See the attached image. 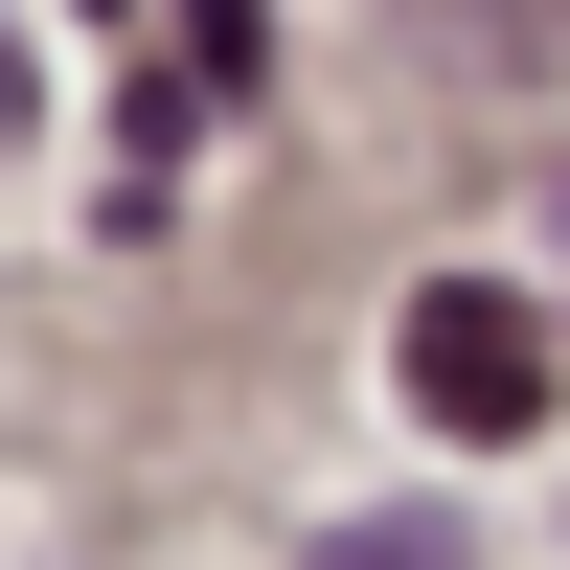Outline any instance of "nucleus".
I'll use <instances>...</instances> for the list:
<instances>
[{
	"label": "nucleus",
	"mask_w": 570,
	"mask_h": 570,
	"mask_svg": "<svg viewBox=\"0 0 570 570\" xmlns=\"http://www.w3.org/2000/svg\"><path fill=\"white\" fill-rule=\"evenodd\" d=\"M0 115H23V69H0Z\"/></svg>",
	"instance_id": "4"
},
{
	"label": "nucleus",
	"mask_w": 570,
	"mask_h": 570,
	"mask_svg": "<svg viewBox=\"0 0 570 570\" xmlns=\"http://www.w3.org/2000/svg\"><path fill=\"white\" fill-rule=\"evenodd\" d=\"M411 411H434V434H525L548 411V320L502 297V274H434V297H411Z\"/></svg>",
	"instance_id": "1"
},
{
	"label": "nucleus",
	"mask_w": 570,
	"mask_h": 570,
	"mask_svg": "<svg viewBox=\"0 0 570 570\" xmlns=\"http://www.w3.org/2000/svg\"><path fill=\"white\" fill-rule=\"evenodd\" d=\"M320 570H480V548H456V525H343Z\"/></svg>",
	"instance_id": "2"
},
{
	"label": "nucleus",
	"mask_w": 570,
	"mask_h": 570,
	"mask_svg": "<svg viewBox=\"0 0 570 570\" xmlns=\"http://www.w3.org/2000/svg\"><path fill=\"white\" fill-rule=\"evenodd\" d=\"M456 46H570V0H434Z\"/></svg>",
	"instance_id": "3"
}]
</instances>
